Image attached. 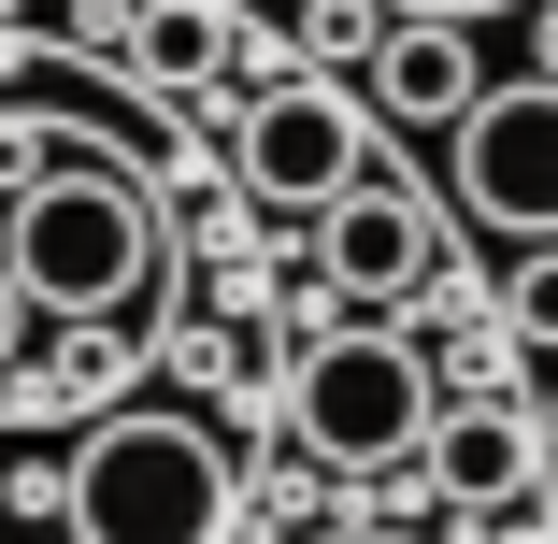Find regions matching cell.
Wrapping results in <instances>:
<instances>
[{"instance_id":"obj_1","label":"cell","mask_w":558,"mask_h":544,"mask_svg":"<svg viewBox=\"0 0 558 544\" xmlns=\"http://www.w3.org/2000/svg\"><path fill=\"white\" fill-rule=\"evenodd\" d=\"M72 544H230L244 487H230V445L201 415L144 401V415H100L72 445V487H58Z\"/></svg>"},{"instance_id":"obj_2","label":"cell","mask_w":558,"mask_h":544,"mask_svg":"<svg viewBox=\"0 0 558 544\" xmlns=\"http://www.w3.org/2000/svg\"><path fill=\"white\" fill-rule=\"evenodd\" d=\"M15 287L44 315H130L144 273H158V201L116 172V158H44L15 186V230H0Z\"/></svg>"},{"instance_id":"obj_3","label":"cell","mask_w":558,"mask_h":544,"mask_svg":"<svg viewBox=\"0 0 558 544\" xmlns=\"http://www.w3.org/2000/svg\"><path fill=\"white\" fill-rule=\"evenodd\" d=\"M429 359L401 344V330H329V344H301V373H287V430L329 459V473H387V459H429Z\"/></svg>"},{"instance_id":"obj_4","label":"cell","mask_w":558,"mask_h":544,"mask_svg":"<svg viewBox=\"0 0 558 544\" xmlns=\"http://www.w3.org/2000/svg\"><path fill=\"white\" fill-rule=\"evenodd\" d=\"M444 172H459V215H487L501 244H558V86L544 72L487 86L444 130Z\"/></svg>"},{"instance_id":"obj_5","label":"cell","mask_w":558,"mask_h":544,"mask_svg":"<svg viewBox=\"0 0 558 544\" xmlns=\"http://www.w3.org/2000/svg\"><path fill=\"white\" fill-rule=\"evenodd\" d=\"M244 186L287 201V215L359 201V186H373V100H344V86H272L258 116H244Z\"/></svg>"},{"instance_id":"obj_6","label":"cell","mask_w":558,"mask_h":544,"mask_svg":"<svg viewBox=\"0 0 558 544\" xmlns=\"http://www.w3.org/2000/svg\"><path fill=\"white\" fill-rule=\"evenodd\" d=\"M315 273L344 287V301H415V287L444 273V215H429L401 172H373L359 201H329V215H315Z\"/></svg>"},{"instance_id":"obj_7","label":"cell","mask_w":558,"mask_h":544,"mask_svg":"<svg viewBox=\"0 0 558 544\" xmlns=\"http://www.w3.org/2000/svg\"><path fill=\"white\" fill-rule=\"evenodd\" d=\"M530 473H544V415H515V401H444L429 415V487L459 516H515Z\"/></svg>"},{"instance_id":"obj_8","label":"cell","mask_w":558,"mask_h":544,"mask_svg":"<svg viewBox=\"0 0 558 544\" xmlns=\"http://www.w3.org/2000/svg\"><path fill=\"white\" fill-rule=\"evenodd\" d=\"M473 100H487V58H473L459 15H401V29L373 44V116H401V130H459Z\"/></svg>"},{"instance_id":"obj_9","label":"cell","mask_w":558,"mask_h":544,"mask_svg":"<svg viewBox=\"0 0 558 544\" xmlns=\"http://www.w3.org/2000/svg\"><path fill=\"white\" fill-rule=\"evenodd\" d=\"M501 315H515L530 344H558V244H530V258H515V301H501Z\"/></svg>"},{"instance_id":"obj_10","label":"cell","mask_w":558,"mask_h":544,"mask_svg":"<svg viewBox=\"0 0 558 544\" xmlns=\"http://www.w3.org/2000/svg\"><path fill=\"white\" fill-rule=\"evenodd\" d=\"M144 58H158V72H201V58H215V15H144Z\"/></svg>"},{"instance_id":"obj_11","label":"cell","mask_w":558,"mask_h":544,"mask_svg":"<svg viewBox=\"0 0 558 544\" xmlns=\"http://www.w3.org/2000/svg\"><path fill=\"white\" fill-rule=\"evenodd\" d=\"M29 315H44V301L15 287V258H0V373H15V344H29Z\"/></svg>"},{"instance_id":"obj_12","label":"cell","mask_w":558,"mask_h":544,"mask_svg":"<svg viewBox=\"0 0 558 544\" xmlns=\"http://www.w3.org/2000/svg\"><path fill=\"white\" fill-rule=\"evenodd\" d=\"M530 72L558 86V0H544V15H530Z\"/></svg>"},{"instance_id":"obj_13","label":"cell","mask_w":558,"mask_h":544,"mask_svg":"<svg viewBox=\"0 0 558 544\" xmlns=\"http://www.w3.org/2000/svg\"><path fill=\"white\" fill-rule=\"evenodd\" d=\"M387 15H459V29H473V0H387Z\"/></svg>"},{"instance_id":"obj_14","label":"cell","mask_w":558,"mask_h":544,"mask_svg":"<svg viewBox=\"0 0 558 544\" xmlns=\"http://www.w3.org/2000/svg\"><path fill=\"white\" fill-rule=\"evenodd\" d=\"M544 459H558V401H544Z\"/></svg>"},{"instance_id":"obj_15","label":"cell","mask_w":558,"mask_h":544,"mask_svg":"<svg viewBox=\"0 0 558 544\" xmlns=\"http://www.w3.org/2000/svg\"><path fill=\"white\" fill-rule=\"evenodd\" d=\"M58 544H72V530H58Z\"/></svg>"}]
</instances>
